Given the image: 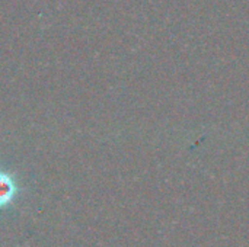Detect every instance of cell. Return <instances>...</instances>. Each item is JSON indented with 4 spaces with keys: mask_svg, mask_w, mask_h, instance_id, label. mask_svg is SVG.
Listing matches in <instances>:
<instances>
[{
    "mask_svg": "<svg viewBox=\"0 0 249 247\" xmlns=\"http://www.w3.org/2000/svg\"><path fill=\"white\" fill-rule=\"evenodd\" d=\"M18 192L19 185L16 178L12 173L0 169V208H4L10 202H13Z\"/></svg>",
    "mask_w": 249,
    "mask_h": 247,
    "instance_id": "1",
    "label": "cell"
}]
</instances>
